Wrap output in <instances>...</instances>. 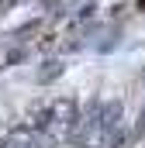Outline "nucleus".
I'll use <instances>...</instances> for the list:
<instances>
[{"mask_svg":"<svg viewBox=\"0 0 145 148\" xmlns=\"http://www.w3.org/2000/svg\"><path fill=\"white\" fill-rule=\"evenodd\" d=\"M28 124H35L38 131L48 138V145H59V141H66V138H76V127H79V103H76L72 97H59V100L38 107Z\"/></svg>","mask_w":145,"mask_h":148,"instance_id":"nucleus-1","label":"nucleus"},{"mask_svg":"<svg viewBox=\"0 0 145 148\" xmlns=\"http://www.w3.org/2000/svg\"><path fill=\"white\" fill-rule=\"evenodd\" d=\"M3 145H7V148H45L48 138L38 131L35 124H17V127L3 138Z\"/></svg>","mask_w":145,"mask_h":148,"instance_id":"nucleus-2","label":"nucleus"},{"mask_svg":"<svg viewBox=\"0 0 145 148\" xmlns=\"http://www.w3.org/2000/svg\"><path fill=\"white\" fill-rule=\"evenodd\" d=\"M93 24V7H79L76 14H72L69 21H66V35H72V38H79L86 28Z\"/></svg>","mask_w":145,"mask_h":148,"instance_id":"nucleus-3","label":"nucleus"},{"mask_svg":"<svg viewBox=\"0 0 145 148\" xmlns=\"http://www.w3.org/2000/svg\"><path fill=\"white\" fill-rule=\"evenodd\" d=\"M59 73H62V62H59V59H48L45 69H38V83H52Z\"/></svg>","mask_w":145,"mask_h":148,"instance_id":"nucleus-4","label":"nucleus"},{"mask_svg":"<svg viewBox=\"0 0 145 148\" xmlns=\"http://www.w3.org/2000/svg\"><path fill=\"white\" fill-rule=\"evenodd\" d=\"M14 3H17V0H0V10H10Z\"/></svg>","mask_w":145,"mask_h":148,"instance_id":"nucleus-5","label":"nucleus"}]
</instances>
